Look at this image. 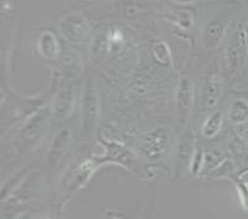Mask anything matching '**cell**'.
Returning <instances> with one entry per match:
<instances>
[{
	"instance_id": "obj_1",
	"label": "cell",
	"mask_w": 248,
	"mask_h": 219,
	"mask_svg": "<svg viewBox=\"0 0 248 219\" xmlns=\"http://www.w3.org/2000/svg\"><path fill=\"white\" fill-rule=\"evenodd\" d=\"M99 145L103 148V155H94L101 166L116 165L132 173L139 180H151L155 177L152 165L146 162L139 153L130 150L127 146L116 140L105 139L103 135L98 136Z\"/></svg>"
},
{
	"instance_id": "obj_2",
	"label": "cell",
	"mask_w": 248,
	"mask_h": 219,
	"mask_svg": "<svg viewBox=\"0 0 248 219\" xmlns=\"http://www.w3.org/2000/svg\"><path fill=\"white\" fill-rule=\"evenodd\" d=\"M101 167L94 156L78 160L73 162L68 168L63 170L60 186L57 191V205L60 211L73 200L94 177L96 171Z\"/></svg>"
},
{
	"instance_id": "obj_3",
	"label": "cell",
	"mask_w": 248,
	"mask_h": 219,
	"mask_svg": "<svg viewBox=\"0 0 248 219\" xmlns=\"http://www.w3.org/2000/svg\"><path fill=\"white\" fill-rule=\"evenodd\" d=\"M101 104L96 82L88 78L83 84L80 96V137L83 141H92L99 136Z\"/></svg>"
},
{
	"instance_id": "obj_4",
	"label": "cell",
	"mask_w": 248,
	"mask_h": 219,
	"mask_svg": "<svg viewBox=\"0 0 248 219\" xmlns=\"http://www.w3.org/2000/svg\"><path fill=\"white\" fill-rule=\"evenodd\" d=\"M136 152L150 165L166 161L170 153V134L164 126L145 133L137 140Z\"/></svg>"
},
{
	"instance_id": "obj_5",
	"label": "cell",
	"mask_w": 248,
	"mask_h": 219,
	"mask_svg": "<svg viewBox=\"0 0 248 219\" xmlns=\"http://www.w3.org/2000/svg\"><path fill=\"white\" fill-rule=\"evenodd\" d=\"M52 123L49 104L28 120L21 123V128L16 136L20 151H30L40 144Z\"/></svg>"
},
{
	"instance_id": "obj_6",
	"label": "cell",
	"mask_w": 248,
	"mask_h": 219,
	"mask_svg": "<svg viewBox=\"0 0 248 219\" xmlns=\"http://www.w3.org/2000/svg\"><path fill=\"white\" fill-rule=\"evenodd\" d=\"M248 58V29L245 24H238L225 49V66L230 77L242 71Z\"/></svg>"
},
{
	"instance_id": "obj_7",
	"label": "cell",
	"mask_w": 248,
	"mask_h": 219,
	"mask_svg": "<svg viewBox=\"0 0 248 219\" xmlns=\"http://www.w3.org/2000/svg\"><path fill=\"white\" fill-rule=\"evenodd\" d=\"M72 148H73V133L69 126H64L53 135L47 148L46 157H45L47 170L49 172H57L62 170L71 155Z\"/></svg>"
},
{
	"instance_id": "obj_8",
	"label": "cell",
	"mask_w": 248,
	"mask_h": 219,
	"mask_svg": "<svg viewBox=\"0 0 248 219\" xmlns=\"http://www.w3.org/2000/svg\"><path fill=\"white\" fill-rule=\"evenodd\" d=\"M60 31L67 41L73 44H82L89 38L92 26L83 13L69 11L60 19Z\"/></svg>"
},
{
	"instance_id": "obj_9",
	"label": "cell",
	"mask_w": 248,
	"mask_h": 219,
	"mask_svg": "<svg viewBox=\"0 0 248 219\" xmlns=\"http://www.w3.org/2000/svg\"><path fill=\"white\" fill-rule=\"evenodd\" d=\"M77 104L76 89L71 84H64L60 87L53 93L49 101L52 120L56 123H64L73 115Z\"/></svg>"
},
{
	"instance_id": "obj_10",
	"label": "cell",
	"mask_w": 248,
	"mask_h": 219,
	"mask_svg": "<svg viewBox=\"0 0 248 219\" xmlns=\"http://www.w3.org/2000/svg\"><path fill=\"white\" fill-rule=\"evenodd\" d=\"M175 112H177L178 123L186 126L189 123L195 99V87L193 81L186 76H182L178 81L175 88Z\"/></svg>"
},
{
	"instance_id": "obj_11",
	"label": "cell",
	"mask_w": 248,
	"mask_h": 219,
	"mask_svg": "<svg viewBox=\"0 0 248 219\" xmlns=\"http://www.w3.org/2000/svg\"><path fill=\"white\" fill-rule=\"evenodd\" d=\"M83 72V57L76 50L62 53L58 67L52 74V80L61 84L62 80L66 83L77 80Z\"/></svg>"
},
{
	"instance_id": "obj_12",
	"label": "cell",
	"mask_w": 248,
	"mask_h": 219,
	"mask_svg": "<svg viewBox=\"0 0 248 219\" xmlns=\"http://www.w3.org/2000/svg\"><path fill=\"white\" fill-rule=\"evenodd\" d=\"M195 145L197 141L190 133H186L178 140V144L174 149V160H173V168L177 177L182 176L184 171L190 172L191 159H193Z\"/></svg>"
},
{
	"instance_id": "obj_13",
	"label": "cell",
	"mask_w": 248,
	"mask_h": 219,
	"mask_svg": "<svg viewBox=\"0 0 248 219\" xmlns=\"http://www.w3.org/2000/svg\"><path fill=\"white\" fill-rule=\"evenodd\" d=\"M224 89V80L217 73H209L204 77L202 84V105L204 109L211 110L217 105Z\"/></svg>"
},
{
	"instance_id": "obj_14",
	"label": "cell",
	"mask_w": 248,
	"mask_h": 219,
	"mask_svg": "<svg viewBox=\"0 0 248 219\" xmlns=\"http://www.w3.org/2000/svg\"><path fill=\"white\" fill-rule=\"evenodd\" d=\"M36 50H37L40 57L48 62L60 61L61 56H62L61 44L57 36L48 30L42 31L38 35L37 40H36Z\"/></svg>"
},
{
	"instance_id": "obj_15",
	"label": "cell",
	"mask_w": 248,
	"mask_h": 219,
	"mask_svg": "<svg viewBox=\"0 0 248 219\" xmlns=\"http://www.w3.org/2000/svg\"><path fill=\"white\" fill-rule=\"evenodd\" d=\"M227 21L225 19H214L207 22L205 29L202 30V46L206 50L211 51L220 46L221 41L224 40V36L226 34Z\"/></svg>"
},
{
	"instance_id": "obj_16",
	"label": "cell",
	"mask_w": 248,
	"mask_h": 219,
	"mask_svg": "<svg viewBox=\"0 0 248 219\" xmlns=\"http://www.w3.org/2000/svg\"><path fill=\"white\" fill-rule=\"evenodd\" d=\"M227 119L234 126L243 125L248 121V96L237 94L232 97L227 108Z\"/></svg>"
},
{
	"instance_id": "obj_17",
	"label": "cell",
	"mask_w": 248,
	"mask_h": 219,
	"mask_svg": "<svg viewBox=\"0 0 248 219\" xmlns=\"http://www.w3.org/2000/svg\"><path fill=\"white\" fill-rule=\"evenodd\" d=\"M224 123V113L221 110H214L207 115L202 125V135L204 139L211 140L218 135Z\"/></svg>"
},
{
	"instance_id": "obj_18",
	"label": "cell",
	"mask_w": 248,
	"mask_h": 219,
	"mask_svg": "<svg viewBox=\"0 0 248 219\" xmlns=\"http://www.w3.org/2000/svg\"><path fill=\"white\" fill-rule=\"evenodd\" d=\"M226 157V155L221 150H218V149H209L207 151H205L202 176L210 175L214 170H216L225 161Z\"/></svg>"
},
{
	"instance_id": "obj_19",
	"label": "cell",
	"mask_w": 248,
	"mask_h": 219,
	"mask_svg": "<svg viewBox=\"0 0 248 219\" xmlns=\"http://www.w3.org/2000/svg\"><path fill=\"white\" fill-rule=\"evenodd\" d=\"M230 150L234 161L242 166L248 165V144L245 137L234 136L230 143Z\"/></svg>"
},
{
	"instance_id": "obj_20",
	"label": "cell",
	"mask_w": 248,
	"mask_h": 219,
	"mask_svg": "<svg viewBox=\"0 0 248 219\" xmlns=\"http://www.w3.org/2000/svg\"><path fill=\"white\" fill-rule=\"evenodd\" d=\"M30 172L31 170H29L28 167H24V168L19 170L17 172H15L9 180H6L4 186H1V202L5 201L22 184V181L28 177V175Z\"/></svg>"
},
{
	"instance_id": "obj_21",
	"label": "cell",
	"mask_w": 248,
	"mask_h": 219,
	"mask_svg": "<svg viewBox=\"0 0 248 219\" xmlns=\"http://www.w3.org/2000/svg\"><path fill=\"white\" fill-rule=\"evenodd\" d=\"M152 57L157 65L162 67H168L172 63V52L168 44L164 41H157L152 45L151 50Z\"/></svg>"
},
{
	"instance_id": "obj_22",
	"label": "cell",
	"mask_w": 248,
	"mask_h": 219,
	"mask_svg": "<svg viewBox=\"0 0 248 219\" xmlns=\"http://www.w3.org/2000/svg\"><path fill=\"white\" fill-rule=\"evenodd\" d=\"M238 172H240V170H238L237 162L234 161L233 159H231V157H226L225 161L222 162V164L216 168V170H214L210 175H207L206 177L231 178V180H233Z\"/></svg>"
},
{
	"instance_id": "obj_23",
	"label": "cell",
	"mask_w": 248,
	"mask_h": 219,
	"mask_svg": "<svg viewBox=\"0 0 248 219\" xmlns=\"http://www.w3.org/2000/svg\"><path fill=\"white\" fill-rule=\"evenodd\" d=\"M232 181L236 185L242 207L246 211H248V167L241 170Z\"/></svg>"
},
{
	"instance_id": "obj_24",
	"label": "cell",
	"mask_w": 248,
	"mask_h": 219,
	"mask_svg": "<svg viewBox=\"0 0 248 219\" xmlns=\"http://www.w3.org/2000/svg\"><path fill=\"white\" fill-rule=\"evenodd\" d=\"M108 52H110V42L108 35L96 36L92 46V58L95 62L101 61Z\"/></svg>"
},
{
	"instance_id": "obj_25",
	"label": "cell",
	"mask_w": 248,
	"mask_h": 219,
	"mask_svg": "<svg viewBox=\"0 0 248 219\" xmlns=\"http://www.w3.org/2000/svg\"><path fill=\"white\" fill-rule=\"evenodd\" d=\"M204 156L205 151L202 145L197 143L195 150L193 153V159H191L190 165V173L193 176H200L202 172V166H204Z\"/></svg>"
},
{
	"instance_id": "obj_26",
	"label": "cell",
	"mask_w": 248,
	"mask_h": 219,
	"mask_svg": "<svg viewBox=\"0 0 248 219\" xmlns=\"http://www.w3.org/2000/svg\"><path fill=\"white\" fill-rule=\"evenodd\" d=\"M172 20L180 29L186 31L194 26L195 17H194V14L190 10H179L175 13V15L172 17Z\"/></svg>"
},
{
	"instance_id": "obj_27",
	"label": "cell",
	"mask_w": 248,
	"mask_h": 219,
	"mask_svg": "<svg viewBox=\"0 0 248 219\" xmlns=\"http://www.w3.org/2000/svg\"><path fill=\"white\" fill-rule=\"evenodd\" d=\"M109 42H110V51L116 50L117 47H120L121 44L124 42V35L121 30L119 29H112L111 33L109 34Z\"/></svg>"
},
{
	"instance_id": "obj_28",
	"label": "cell",
	"mask_w": 248,
	"mask_h": 219,
	"mask_svg": "<svg viewBox=\"0 0 248 219\" xmlns=\"http://www.w3.org/2000/svg\"><path fill=\"white\" fill-rule=\"evenodd\" d=\"M36 218H37L36 213H33V212L31 211H22V212H19V213H16L15 216H13V219H36Z\"/></svg>"
},
{
	"instance_id": "obj_29",
	"label": "cell",
	"mask_w": 248,
	"mask_h": 219,
	"mask_svg": "<svg viewBox=\"0 0 248 219\" xmlns=\"http://www.w3.org/2000/svg\"><path fill=\"white\" fill-rule=\"evenodd\" d=\"M177 3L180 4H186V3H194V1H197V0H174Z\"/></svg>"
},
{
	"instance_id": "obj_30",
	"label": "cell",
	"mask_w": 248,
	"mask_h": 219,
	"mask_svg": "<svg viewBox=\"0 0 248 219\" xmlns=\"http://www.w3.org/2000/svg\"><path fill=\"white\" fill-rule=\"evenodd\" d=\"M110 219H123V218H120V217H115V216H112V217H110Z\"/></svg>"
},
{
	"instance_id": "obj_31",
	"label": "cell",
	"mask_w": 248,
	"mask_h": 219,
	"mask_svg": "<svg viewBox=\"0 0 248 219\" xmlns=\"http://www.w3.org/2000/svg\"><path fill=\"white\" fill-rule=\"evenodd\" d=\"M245 139H246V141H247V144H248V133H247V134H246Z\"/></svg>"
},
{
	"instance_id": "obj_32",
	"label": "cell",
	"mask_w": 248,
	"mask_h": 219,
	"mask_svg": "<svg viewBox=\"0 0 248 219\" xmlns=\"http://www.w3.org/2000/svg\"><path fill=\"white\" fill-rule=\"evenodd\" d=\"M247 29H248V17H247Z\"/></svg>"
},
{
	"instance_id": "obj_33",
	"label": "cell",
	"mask_w": 248,
	"mask_h": 219,
	"mask_svg": "<svg viewBox=\"0 0 248 219\" xmlns=\"http://www.w3.org/2000/svg\"><path fill=\"white\" fill-rule=\"evenodd\" d=\"M87 1H89V0H87Z\"/></svg>"
}]
</instances>
